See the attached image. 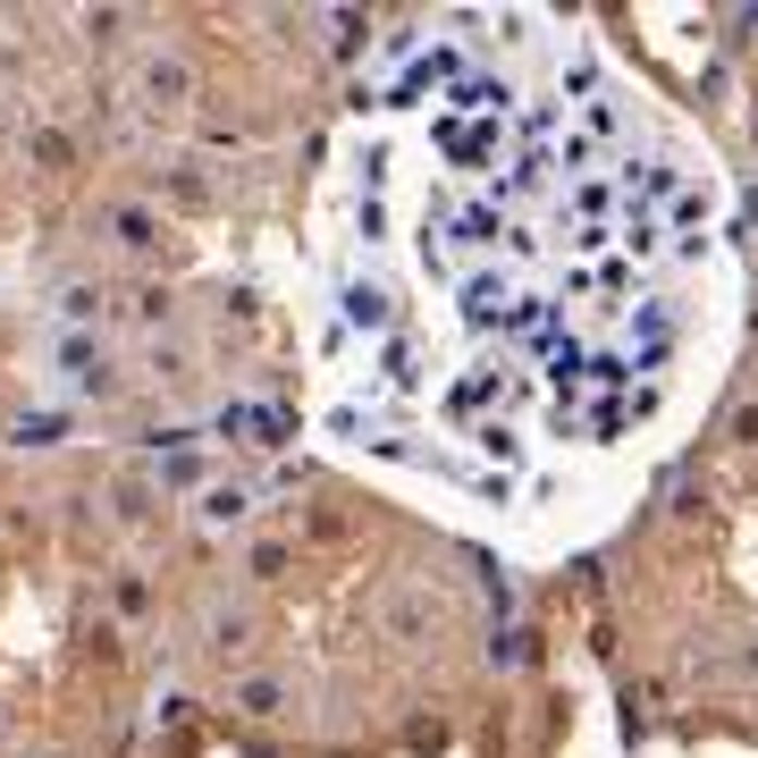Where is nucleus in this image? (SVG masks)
Here are the masks:
<instances>
[{
  "label": "nucleus",
  "mask_w": 758,
  "mask_h": 758,
  "mask_svg": "<svg viewBox=\"0 0 758 758\" xmlns=\"http://www.w3.org/2000/svg\"><path fill=\"white\" fill-rule=\"evenodd\" d=\"M615 169L607 94L531 17L396 34L346 135L338 430L489 498H514L548 447L607 439L649 363Z\"/></svg>",
  "instance_id": "nucleus-1"
}]
</instances>
